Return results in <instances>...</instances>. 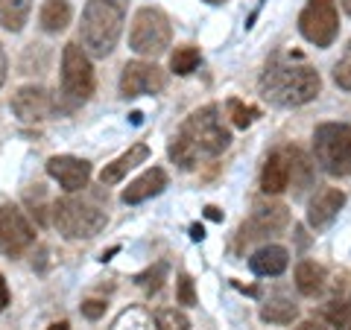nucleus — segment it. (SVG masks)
<instances>
[{
	"instance_id": "6",
	"label": "nucleus",
	"mask_w": 351,
	"mask_h": 330,
	"mask_svg": "<svg viewBox=\"0 0 351 330\" xmlns=\"http://www.w3.org/2000/svg\"><path fill=\"white\" fill-rule=\"evenodd\" d=\"M173 29H170V18L156 6H144L138 9L135 18H132L129 27V47L138 53V56H149L156 59L164 50L170 47Z\"/></svg>"
},
{
	"instance_id": "4",
	"label": "nucleus",
	"mask_w": 351,
	"mask_h": 330,
	"mask_svg": "<svg viewBox=\"0 0 351 330\" xmlns=\"http://www.w3.org/2000/svg\"><path fill=\"white\" fill-rule=\"evenodd\" d=\"M106 223H108L106 211L88 199L68 196V199H59L53 205V225L68 240H91L106 228Z\"/></svg>"
},
{
	"instance_id": "39",
	"label": "nucleus",
	"mask_w": 351,
	"mask_h": 330,
	"mask_svg": "<svg viewBox=\"0 0 351 330\" xmlns=\"http://www.w3.org/2000/svg\"><path fill=\"white\" fill-rule=\"evenodd\" d=\"M339 6H343V12L351 18V0H339Z\"/></svg>"
},
{
	"instance_id": "22",
	"label": "nucleus",
	"mask_w": 351,
	"mask_h": 330,
	"mask_svg": "<svg viewBox=\"0 0 351 330\" xmlns=\"http://www.w3.org/2000/svg\"><path fill=\"white\" fill-rule=\"evenodd\" d=\"M261 318L269 325H293L299 318V304H293L284 295H276V299H269L261 307Z\"/></svg>"
},
{
	"instance_id": "34",
	"label": "nucleus",
	"mask_w": 351,
	"mask_h": 330,
	"mask_svg": "<svg viewBox=\"0 0 351 330\" xmlns=\"http://www.w3.org/2000/svg\"><path fill=\"white\" fill-rule=\"evenodd\" d=\"M295 330H328L322 322H316V318H307V322H302V325H295Z\"/></svg>"
},
{
	"instance_id": "26",
	"label": "nucleus",
	"mask_w": 351,
	"mask_h": 330,
	"mask_svg": "<svg viewBox=\"0 0 351 330\" xmlns=\"http://www.w3.org/2000/svg\"><path fill=\"white\" fill-rule=\"evenodd\" d=\"M226 112H228V117H232V123H234L237 129H249L252 123H255V117H258L255 108L243 105V103L237 100V97H232V100L226 103Z\"/></svg>"
},
{
	"instance_id": "5",
	"label": "nucleus",
	"mask_w": 351,
	"mask_h": 330,
	"mask_svg": "<svg viewBox=\"0 0 351 330\" xmlns=\"http://www.w3.org/2000/svg\"><path fill=\"white\" fill-rule=\"evenodd\" d=\"M316 164L334 179L351 175V123H322L313 131Z\"/></svg>"
},
{
	"instance_id": "21",
	"label": "nucleus",
	"mask_w": 351,
	"mask_h": 330,
	"mask_svg": "<svg viewBox=\"0 0 351 330\" xmlns=\"http://www.w3.org/2000/svg\"><path fill=\"white\" fill-rule=\"evenodd\" d=\"M32 12V0H0V27L21 32Z\"/></svg>"
},
{
	"instance_id": "11",
	"label": "nucleus",
	"mask_w": 351,
	"mask_h": 330,
	"mask_svg": "<svg viewBox=\"0 0 351 330\" xmlns=\"http://www.w3.org/2000/svg\"><path fill=\"white\" fill-rule=\"evenodd\" d=\"M56 103H53V97L47 88H38V85H24L18 88L15 97H12V112L18 120H24V123H44Z\"/></svg>"
},
{
	"instance_id": "20",
	"label": "nucleus",
	"mask_w": 351,
	"mask_h": 330,
	"mask_svg": "<svg viewBox=\"0 0 351 330\" xmlns=\"http://www.w3.org/2000/svg\"><path fill=\"white\" fill-rule=\"evenodd\" d=\"M325 278H328L325 269L313 260H302L299 266H295V290H299L302 295H307V299H313V295L322 292Z\"/></svg>"
},
{
	"instance_id": "23",
	"label": "nucleus",
	"mask_w": 351,
	"mask_h": 330,
	"mask_svg": "<svg viewBox=\"0 0 351 330\" xmlns=\"http://www.w3.org/2000/svg\"><path fill=\"white\" fill-rule=\"evenodd\" d=\"M287 161H290V179L295 187V196H302L313 184V164L307 161L302 149H287Z\"/></svg>"
},
{
	"instance_id": "27",
	"label": "nucleus",
	"mask_w": 351,
	"mask_h": 330,
	"mask_svg": "<svg viewBox=\"0 0 351 330\" xmlns=\"http://www.w3.org/2000/svg\"><path fill=\"white\" fill-rule=\"evenodd\" d=\"M156 322H158V330H191V318L184 316L182 310H176V307L158 310Z\"/></svg>"
},
{
	"instance_id": "14",
	"label": "nucleus",
	"mask_w": 351,
	"mask_h": 330,
	"mask_svg": "<svg viewBox=\"0 0 351 330\" xmlns=\"http://www.w3.org/2000/svg\"><path fill=\"white\" fill-rule=\"evenodd\" d=\"M346 205V193L339 187H325L311 199L307 205V225L311 228H325L328 223H334V216L343 211Z\"/></svg>"
},
{
	"instance_id": "10",
	"label": "nucleus",
	"mask_w": 351,
	"mask_h": 330,
	"mask_svg": "<svg viewBox=\"0 0 351 330\" xmlns=\"http://www.w3.org/2000/svg\"><path fill=\"white\" fill-rule=\"evenodd\" d=\"M167 85V76L158 64L152 62H126L123 73H120V94L123 97H144V94H158Z\"/></svg>"
},
{
	"instance_id": "16",
	"label": "nucleus",
	"mask_w": 351,
	"mask_h": 330,
	"mask_svg": "<svg viewBox=\"0 0 351 330\" xmlns=\"http://www.w3.org/2000/svg\"><path fill=\"white\" fill-rule=\"evenodd\" d=\"M164 187H167V173H164L161 167H152L144 175H138V179L123 190L120 199H123L126 205H141V202L152 199V196H158Z\"/></svg>"
},
{
	"instance_id": "19",
	"label": "nucleus",
	"mask_w": 351,
	"mask_h": 330,
	"mask_svg": "<svg viewBox=\"0 0 351 330\" xmlns=\"http://www.w3.org/2000/svg\"><path fill=\"white\" fill-rule=\"evenodd\" d=\"M73 18V9L68 0H44L41 12H38V24L44 32H64Z\"/></svg>"
},
{
	"instance_id": "29",
	"label": "nucleus",
	"mask_w": 351,
	"mask_h": 330,
	"mask_svg": "<svg viewBox=\"0 0 351 330\" xmlns=\"http://www.w3.org/2000/svg\"><path fill=\"white\" fill-rule=\"evenodd\" d=\"M176 301L184 304V307L196 304V290H193L191 275H179V281H176Z\"/></svg>"
},
{
	"instance_id": "40",
	"label": "nucleus",
	"mask_w": 351,
	"mask_h": 330,
	"mask_svg": "<svg viewBox=\"0 0 351 330\" xmlns=\"http://www.w3.org/2000/svg\"><path fill=\"white\" fill-rule=\"evenodd\" d=\"M205 3H214V6H219V3H226V0H205Z\"/></svg>"
},
{
	"instance_id": "28",
	"label": "nucleus",
	"mask_w": 351,
	"mask_h": 330,
	"mask_svg": "<svg viewBox=\"0 0 351 330\" xmlns=\"http://www.w3.org/2000/svg\"><path fill=\"white\" fill-rule=\"evenodd\" d=\"M331 76H334V85H337V88H343V91H351V41L346 44V53H343V56H339V62L334 64Z\"/></svg>"
},
{
	"instance_id": "13",
	"label": "nucleus",
	"mask_w": 351,
	"mask_h": 330,
	"mask_svg": "<svg viewBox=\"0 0 351 330\" xmlns=\"http://www.w3.org/2000/svg\"><path fill=\"white\" fill-rule=\"evenodd\" d=\"M47 173L50 179H56L62 190L76 193V190H85L88 179H91V164L85 158H73V155H53L47 161Z\"/></svg>"
},
{
	"instance_id": "32",
	"label": "nucleus",
	"mask_w": 351,
	"mask_h": 330,
	"mask_svg": "<svg viewBox=\"0 0 351 330\" xmlns=\"http://www.w3.org/2000/svg\"><path fill=\"white\" fill-rule=\"evenodd\" d=\"M106 313V301H97V299H91V301H85L82 304V316L85 318H91V322H97Z\"/></svg>"
},
{
	"instance_id": "31",
	"label": "nucleus",
	"mask_w": 351,
	"mask_h": 330,
	"mask_svg": "<svg viewBox=\"0 0 351 330\" xmlns=\"http://www.w3.org/2000/svg\"><path fill=\"white\" fill-rule=\"evenodd\" d=\"M331 322H334L337 330H351V299L339 307V310L331 313Z\"/></svg>"
},
{
	"instance_id": "3",
	"label": "nucleus",
	"mask_w": 351,
	"mask_h": 330,
	"mask_svg": "<svg viewBox=\"0 0 351 330\" xmlns=\"http://www.w3.org/2000/svg\"><path fill=\"white\" fill-rule=\"evenodd\" d=\"M129 0H88L82 9L80 41L91 59H106L123 32Z\"/></svg>"
},
{
	"instance_id": "17",
	"label": "nucleus",
	"mask_w": 351,
	"mask_h": 330,
	"mask_svg": "<svg viewBox=\"0 0 351 330\" xmlns=\"http://www.w3.org/2000/svg\"><path fill=\"white\" fill-rule=\"evenodd\" d=\"M287 263H290V251L284 246H263L249 257V269L258 278H278L287 269Z\"/></svg>"
},
{
	"instance_id": "37",
	"label": "nucleus",
	"mask_w": 351,
	"mask_h": 330,
	"mask_svg": "<svg viewBox=\"0 0 351 330\" xmlns=\"http://www.w3.org/2000/svg\"><path fill=\"white\" fill-rule=\"evenodd\" d=\"M191 237L196 240V243H199V240L205 237V228H202V225H191Z\"/></svg>"
},
{
	"instance_id": "35",
	"label": "nucleus",
	"mask_w": 351,
	"mask_h": 330,
	"mask_svg": "<svg viewBox=\"0 0 351 330\" xmlns=\"http://www.w3.org/2000/svg\"><path fill=\"white\" fill-rule=\"evenodd\" d=\"M6 73H9V64H6V53H3V44H0V88L6 82Z\"/></svg>"
},
{
	"instance_id": "24",
	"label": "nucleus",
	"mask_w": 351,
	"mask_h": 330,
	"mask_svg": "<svg viewBox=\"0 0 351 330\" xmlns=\"http://www.w3.org/2000/svg\"><path fill=\"white\" fill-rule=\"evenodd\" d=\"M112 330H158V322L152 318L147 307H129L114 318Z\"/></svg>"
},
{
	"instance_id": "12",
	"label": "nucleus",
	"mask_w": 351,
	"mask_h": 330,
	"mask_svg": "<svg viewBox=\"0 0 351 330\" xmlns=\"http://www.w3.org/2000/svg\"><path fill=\"white\" fill-rule=\"evenodd\" d=\"M287 223H290V214H287V207L284 205L261 202V205H255L249 223H243V228H240V240H255V237L276 234V231L287 228Z\"/></svg>"
},
{
	"instance_id": "25",
	"label": "nucleus",
	"mask_w": 351,
	"mask_h": 330,
	"mask_svg": "<svg viewBox=\"0 0 351 330\" xmlns=\"http://www.w3.org/2000/svg\"><path fill=\"white\" fill-rule=\"evenodd\" d=\"M196 68H199V47H193V44H182V47L173 50L170 71L176 76H191Z\"/></svg>"
},
{
	"instance_id": "36",
	"label": "nucleus",
	"mask_w": 351,
	"mask_h": 330,
	"mask_svg": "<svg viewBox=\"0 0 351 330\" xmlns=\"http://www.w3.org/2000/svg\"><path fill=\"white\" fill-rule=\"evenodd\" d=\"M205 216H208V219H214V223H223V211H219V207H214V205H208V207H205Z\"/></svg>"
},
{
	"instance_id": "2",
	"label": "nucleus",
	"mask_w": 351,
	"mask_h": 330,
	"mask_svg": "<svg viewBox=\"0 0 351 330\" xmlns=\"http://www.w3.org/2000/svg\"><path fill=\"white\" fill-rule=\"evenodd\" d=\"M261 94L263 100L281 108H295L319 97L322 79L311 64H290L284 59H272L261 73Z\"/></svg>"
},
{
	"instance_id": "8",
	"label": "nucleus",
	"mask_w": 351,
	"mask_h": 330,
	"mask_svg": "<svg viewBox=\"0 0 351 330\" xmlns=\"http://www.w3.org/2000/svg\"><path fill=\"white\" fill-rule=\"evenodd\" d=\"M299 32L313 47H331L339 36V12L337 0H307V6L299 15Z\"/></svg>"
},
{
	"instance_id": "33",
	"label": "nucleus",
	"mask_w": 351,
	"mask_h": 330,
	"mask_svg": "<svg viewBox=\"0 0 351 330\" xmlns=\"http://www.w3.org/2000/svg\"><path fill=\"white\" fill-rule=\"evenodd\" d=\"M6 304H9V287H6V278L0 275V313L6 310Z\"/></svg>"
},
{
	"instance_id": "30",
	"label": "nucleus",
	"mask_w": 351,
	"mask_h": 330,
	"mask_svg": "<svg viewBox=\"0 0 351 330\" xmlns=\"http://www.w3.org/2000/svg\"><path fill=\"white\" fill-rule=\"evenodd\" d=\"M164 272H167L164 266H156V272H144V275H138L135 281H138L144 290H149V292H158V290H161V278H164Z\"/></svg>"
},
{
	"instance_id": "15",
	"label": "nucleus",
	"mask_w": 351,
	"mask_h": 330,
	"mask_svg": "<svg viewBox=\"0 0 351 330\" xmlns=\"http://www.w3.org/2000/svg\"><path fill=\"white\" fill-rule=\"evenodd\" d=\"M290 187V161L287 152H272V155L263 161L261 170V190L267 196H278Z\"/></svg>"
},
{
	"instance_id": "9",
	"label": "nucleus",
	"mask_w": 351,
	"mask_h": 330,
	"mask_svg": "<svg viewBox=\"0 0 351 330\" xmlns=\"http://www.w3.org/2000/svg\"><path fill=\"white\" fill-rule=\"evenodd\" d=\"M36 243V228L15 205H0V255L21 257Z\"/></svg>"
},
{
	"instance_id": "7",
	"label": "nucleus",
	"mask_w": 351,
	"mask_h": 330,
	"mask_svg": "<svg viewBox=\"0 0 351 330\" xmlns=\"http://www.w3.org/2000/svg\"><path fill=\"white\" fill-rule=\"evenodd\" d=\"M94 68H91V56L80 47L76 41L64 44L62 50V91L71 97L73 103H88L94 97Z\"/></svg>"
},
{
	"instance_id": "38",
	"label": "nucleus",
	"mask_w": 351,
	"mask_h": 330,
	"mask_svg": "<svg viewBox=\"0 0 351 330\" xmlns=\"http://www.w3.org/2000/svg\"><path fill=\"white\" fill-rule=\"evenodd\" d=\"M47 330H71V325L68 322H56V325H50Z\"/></svg>"
},
{
	"instance_id": "1",
	"label": "nucleus",
	"mask_w": 351,
	"mask_h": 330,
	"mask_svg": "<svg viewBox=\"0 0 351 330\" xmlns=\"http://www.w3.org/2000/svg\"><path fill=\"white\" fill-rule=\"evenodd\" d=\"M232 144V131L223 126L217 105H205L182 123L179 135L170 140V161L179 170H193L199 158H217Z\"/></svg>"
},
{
	"instance_id": "18",
	"label": "nucleus",
	"mask_w": 351,
	"mask_h": 330,
	"mask_svg": "<svg viewBox=\"0 0 351 330\" xmlns=\"http://www.w3.org/2000/svg\"><path fill=\"white\" fill-rule=\"evenodd\" d=\"M149 158V147L147 144H135V147H129V152H123L120 158H114L112 164H106L103 173H100V181L103 184H117V181H123V175L129 170H135L138 164H144Z\"/></svg>"
}]
</instances>
